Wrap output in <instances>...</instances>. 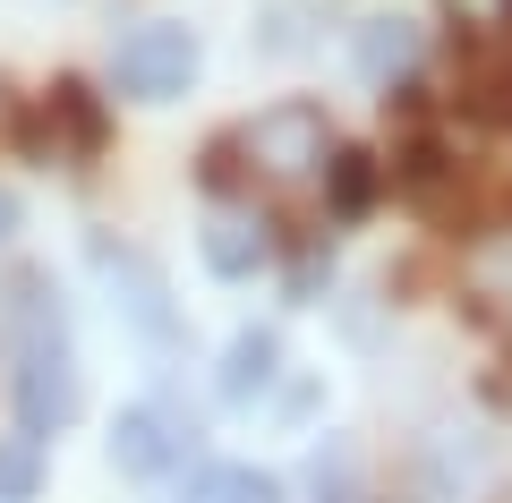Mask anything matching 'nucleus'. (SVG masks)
Listing matches in <instances>:
<instances>
[{
    "instance_id": "1",
    "label": "nucleus",
    "mask_w": 512,
    "mask_h": 503,
    "mask_svg": "<svg viewBox=\"0 0 512 503\" xmlns=\"http://www.w3.org/2000/svg\"><path fill=\"white\" fill-rule=\"evenodd\" d=\"M18 418L26 435H52L77 418V367H69V333H60L52 299H43V282H18Z\"/></svg>"
},
{
    "instance_id": "2",
    "label": "nucleus",
    "mask_w": 512,
    "mask_h": 503,
    "mask_svg": "<svg viewBox=\"0 0 512 503\" xmlns=\"http://www.w3.org/2000/svg\"><path fill=\"white\" fill-rule=\"evenodd\" d=\"M239 145H248V171L265 188H308V180H325V162H333V128L308 103H274L265 120L239 128Z\"/></svg>"
},
{
    "instance_id": "3",
    "label": "nucleus",
    "mask_w": 512,
    "mask_h": 503,
    "mask_svg": "<svg viewBox=\"0 0 512 503\" xmlns=\"http://www.w3.org/2000/svg\"><path fill=\"white\" fill-rule=\"evenodd\" d=\"M188 77H197V35L188 26H137L111 52V86L137 94V103H171V94H188Z\"/></svg>"
},
{
    "instance_id": "4",
    "label": "nucleus",
    "mask_w": 512,
    "mask_h": 503,
    "mask_svg": "<svg viewBox=\"0 0 512 503\" xmlns=\"http://www.w3.org/2000/svg\"><path fill=\"white\" fill-rule=\"evenodd\" d=\"M197 248H205V265H214L222 282H239V273L265 265V222L239 214V205H214V214H205V231H197Z\"/></svg>"
},
{
    "instance_id": "5",
    "label": "nucleus",
    "mask_w": 512,
    "mask_h": 503,
    "mask_svg": "<svg viewBox=\"0 0 512 503\" xmlns=\"http://www.w3.org/2000/svg\"><path fill=\"white\" fill-rule=\"evenodd\" d=\"M111 461H120L128 478H163V469L180 461L171 418H163V410H120V427H111Z\"/></svg>"
},
{
    "instance_id": "6",
    "label": "nucleus",
    "mask_w": 512,
    "mask_h": 503,
    "mask_svg": "<svg viewBox=\"0 0 512 503\" xmlns=\"http://www.w3.org/2000/svg\"><path fill=\"white\" fill-rule=\"evenodd\" d=\"M419 18H367L359 26V77L367 86H393V77H410L419 69Z\"/></svg>"
},
{
    "instance_id": "7",
    "label": "nucleus",
    "mask_w": 512,
    "mask_h": 503,
    "mask_svg": "<svg viewBox=\"0 0 512 503\" xmlns=\"http://www.w3.org/2000/svg\"><path fill=\"white\" fill-rule=\"evenodd\" d=\"M188 503H282V486L248 461H214V469L188 478Z\"/></svg>"
},
{
    "instance_id": "8",
    "label": "nucleus",
    "mask_w": 512,
    "mask_h": 503,
    "mask_svg": "<svg viewBox=\"0 0 512 503\" xmlns=\"http://www.w3.org/2000/svg\"><path fill=\"white\" fill-rule=\"evenodd\" d=\"M274 359H282L274 333H239L231 359H222V401H256L265 384H274Z\"/></svg>"
},
{
    "instance_id": "9",
    "label": "nucleus",
    "mask_w": 512,
    "mask_h": 503,
    "mask_svg": "<svg viewBox=\"0 0 512 503\" xmlns=\"http://www.w3.org/2000/svg\"><path fill=\"white\" fill-rule=\"evenodd\" d=\"M0 503H35V435L0 444Z\"/></svg>"
},
{
    "instance_id": "10",
    "label": "nucleus",
    "mask_w": 512,
    "mask_h": 503,
    "mask_svg": "<svg viewBox=\"0 0 512 503\" xmlns=\"http://www.w3.org/2000/svg\"><path fill=\"white\" fill-rule=\"evenodd\" d=\"M325 180H333V205H342V214H359L367 188H376V180H367V154H333V162H325Z\"/></svg>"
},
{
    "instance_id": "11",
    "label": "nucleus",
    "mask_w": 512,
    "mask_h": 503,
    "mask_svg": "<svg viewBox=\"0 0 512 503\" xmlns=\"http://www.w3.org/2000/svg\"><path fill=\"white\" fill-rule=\"evenodd\" d=\"M18 231V197H9V188H0V239Z\"/></svg>"
}]
</instances>
